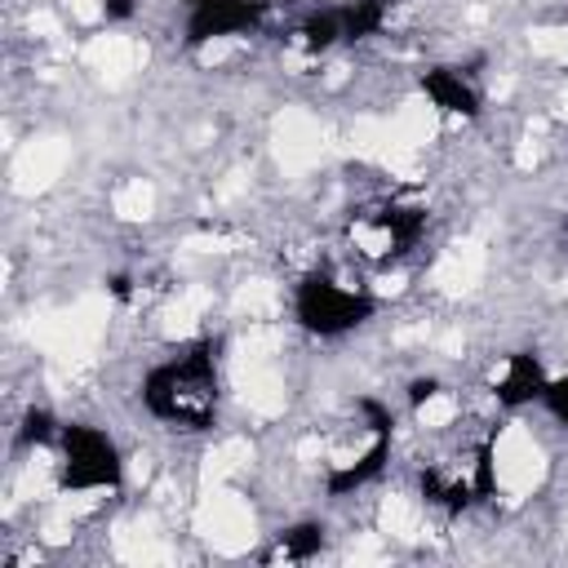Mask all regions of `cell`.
I'll list each match as a JSON object with an SVG mask.
<instances>
[{
    "label": "cell",
    "instance_id": "obj_3",
    "mask_svg": "<svg viewBox=\"0 0 568 568\" xmlns=\"http://www.w3.org/2000/svg\"><path fill=\"white\" fill-rule=\"evenodd\" d=\"M120 453L106 430L71 422L62 426V484L67 488H115L120 484Z\"/></svg>",
    "mask_w": 568,
    "mask_h": 568
},
{
    "label": "cell",
    "instance_id": "obj_12",
    "mask_svg": "<svg viewBox=\"0 0 568 568\" xmlns=\"http://www.w3.org/2000/svg\"><path fill=\"white\" fill-rule=\"evenodd\" d=\"M470 493L475 497H493L497 493V475H493V448L484 444L475 453V470H470Z\"/></svg>",
    "mask_w": 568,
    "mask_h": 568
},
{
    "label": "cell",
    "instance_id": "obj_5",
    "mask_svg": "<svg viewBox=\"0 0 568 568\" xmlns=\"http://www.w3.org/2000/svg\"><path fill=\"white\" fill-rule=\"evenodd\" d=\"M546 382H550V377H546L541 359H537V355H528V351H519V355H510V359H506V373H501V382H497V399H501L506 408L532 404V399H541Z\"/></svg>",
    "mask_w": 568,
    "mask_h": 568
},
{
    "label": "cell",
    "instance_id": "obj_6",
    "mask_svg": "<svg viewBox=\"0 0 568 568\" xmlns=\"http://www.w3.org/2000/svg\"><path fill=\"white\" fill-rule=\"evenodd\" d=\"M422 89L426 98L439 106V111H453V115H479V93L462 80V71L453 67H430L422 75Z\"/></svg>",
    "mask_w": 568,
    "mask_h": 568
},
{
    "label": "cell",
    "instance_id": "obj_13",
    "mask_svg": "<svg viewBox=\"0 0 568 568\" xmlns=\"http://www.w3.org/2000/svg\"><path fill=\"white\" fill-rule=\"evenodd\" d=\"M18 439H22V444H49V439H53V417H49L44 408H31V413L22 417Z\"/></svg>",
    "mask_w": 568,
    "mask_h": 568
},
{
    "label": "cell",
    "instance_id": "obj_16",
    "mask_svg": "<svg viewBox=\"0 0 568 568\" xmlns=\"http://www.w3.org/2000/svg\"><path fill=\"white\" fill-rule=\"evenodd\" d=\"M435 390H439V382H435V377H417V382L408 386V404L417 408V404H422V399H430Z\"/></svg>",
    "mask_w": 568,
    "mask_h": 568
},
{
    "label": "cell",
    "instance_id": "obj_10",
    "mask_svg": "<svg viewBox=\"0 0 568 568\" xmlns=\"http://www.w3.org/2000/svg\"><path fill=\"white\" fill-rule=\"evenodd\" d=\"M297 36H302V44L311 53H324V49H333L342 40V13L337 9H311L302 18V31Z\"/></svg>",
    "mask_w": 568,
    "mask_h": 568
},
{
    "label": "cell",
    "instance_id": "obj_15",
    "mask_svg": "<svg viewBox=\"0 0 568 568\" xmlns=\"http://www.w3.org/2000/svg\"><path fill=\"white\" fill-rule=\"evenodd\" d=\"M133 9H138V0H102L106 22H124V18H133Z\"/></svg>",
    "mask_w": 568,
    "mask_h": 568
},
{
    "label": "cell",
    "instance_id": "obj_11",
    "mask_svg": "<svg viewBox=\"0 0 568 568\" xmlns=\"http://www.w3.org/2000/svg\"><path fill=\"white\" fill-rule=\"evenodd\" d=\"M320 546H324V528L320 524H297V528H288L280 537V555L284 559H311V555H320Z\"/></svg>",
    "mask_w": 568,
    "mask_h": 568
},
{
    "label": "cell",
    "instance_id": "obj_2",
    "mask_svg": "<svg viewBox=\"0 0 568 568\" xmlns=\"http://www.w3.org/2000/svg\"><path fill=\"white\" fill-rule=\"evenodd\" d=\"M293 315L315 337H342L373 315V297L337 284L333 275H306L293 293Z\"/></svg>",
    "mask_w": 568,
    "mask_h": 568
},
{
    "label": "cell",
    "instance_id": "obj_1",
    "mask_svg": "<svg viewBox=\"0 0 568 568\" xmlns=\"http://www.w3.org/2000/svg\"><path fill=\"white\" fill-rule=\"evenodd\" d=\"M213 342L191 346L186 355L155 364L142 377V404L151 417L169 422V426H186L200 430L213 422V404H217V359H213Z\"/></svg>",
    "mask_w": 568,
    "mask_h": 568
},
{
    "label": "cell",
    "instance_id": "obj_8",
    "mask_svg": "<svg viewBox=\"0 0 568 568\" xmlns=\"http://www.w3.org/2000/svg\"><path fill=\"white\" fill-rule=\"evenodd\" d=\"M342 13V40H368L386 22V0H346L337 4Z\"/></svg>",
    "mask_w": 568,
    "mask_h": 568
},
{
    "label": "cell",
    "instance_id": "obj_14",
    "mask_svg": "<svg viewBox=\"0 0 568 568\" xmlns=\"http://www.w3.org/2000/svg\"><path fill=\"white\" fill-rule=\"evenodd\" d=\"M541 404L568 426V377H550L546 382V390H541Z\"/></svg>",
    "mask_w": 568,
    "mask_h": 568
},
{
    "label": "cell",
    "instance_id": "obj_4",
    "mask_svg": "<svg viewBox=\"0 0 568 568\" xmlns=\"http://www.w3.org/2000/svg\"><path fill=\"white\" fill-rule=\"evenodd\" d=\"M266 0H191L186 44H209L222 36H244L262 22Z\"/></svg>",
    "mask_w": 568,
    "mask_h": 568
},
{
    "label": "cell",
    "instance_id": "obj_7",
    "mask_svg": "<svg viewBox=\"0 0 568 568\" xmlns=\"http://www.w3.org/2000/svg\"><path fill=\"white\" fill-rule=\"evenodd\" d=\"M386 457H390V435H377V439H373V448H368L359 462H342V466H333L324 488H328L333 497H346V493L364 488L368 479H377V475H382V466H386Z\"/></svg>",
    "mask_w": 568,
    "mask_h": 568
},
{
    "label": "cell",
    "instance_id": "obj_9",
    "mask_svg": "<svg viewBox=\"0 0 568 568\" xmlns=\"http://www.w3.org/2000/svg\"><path fill=\"white\" fill-rule=\"evenodd\" d=\"M377 226L390 235L395 253H404L422 231H426V209H413V204H390L377 213Z\"/></svg>",
    "mask_w": 568,
    "mask_h": 568
}]
</instances>
